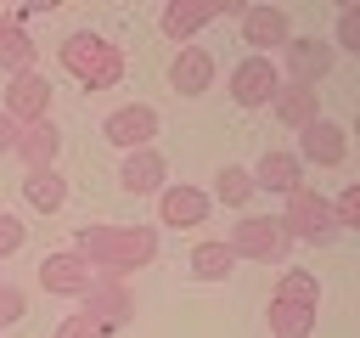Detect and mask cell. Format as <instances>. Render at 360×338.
<instances>
[{
  "label": "cell",
  "mask_w": 360,
  "mask_h": 338,
  "mask_svg": "<svg viewBox=\"0 0 360 338\" xmlns=\"http://www.w3.org/2000/svg\"><path fill=\"white\" fill-rule=\"evenodd\" d=\"M0 113L17 124V130H28V124H39V118H51V79L34 68V73H17L11 84H6V101H0Z\"/></svg>",
  "instance_id": "cell-7"
},
{
  "label": "cell",
  "mask_w": 360,
  "mask_h": 338,
  "mask_svg": "<svg viewBox=\"0 0 360 338\" xmlns=\"http://www.w3.org/2000/svg\"><path fill=\"white\" fill-rule=\"evenodd\" d=\"M270 338H309L315 332V310H304V304H281V299H270Z\"/></svg>",
  "instance_id": "cell-23"
},
{
  "label": "cell",
  "mask_w": 360,
  "mask_h": 338,
  "mask_svg": "<svg viewBox=\"0 0 360 338\" xmlns=\"http://www.w3.org/2000/svg\"><path fill=\"white\" fill-rule=\"evenodd\" d=\"M17 135H22V130H17V124L0 113V158H6V152H17Z\"/></svg>",
  "instance_id": "cell-31"
},
{
  "label": "cell",
  "mask_w": 360,
  "mask_h": 338,
  "mask_svg": "<svg viewBox=\"0 0 360 338\" xmlns=\"http://www.w3.org/2000/svg\"><path fill=\"white\" fill-rule=\"evenodd\" d=\"M22 237H28V225H22L17 214H6V208H0V259H11V254L22 248Z\"/></svg>",
  "instance_id": "cell-29"
},
{
  "label": "cell",
  "mask_w": 360,
  "mask_h": 338,
  "mask_svg": "<svg viewBox=\"0 0 360 338\" xmlns=\"http://www.w3.org/2000/svg\"><path fill=\"white\" fill-rule=\"evenodd\" d=\"M208 23H219V0H169V6L158 11V28H163L174 45H191V34L208 28Z\"/></svg>",
  "instance_id": "cell-15"
},
{
  "label": "cell",
  "mask_w": 360,
  "mask_h": 338,
  "mask_svg": "<svg viewBox=\"0 0 360 338\" xmlns=\"http://www.w3.org/2000/svg\"><path fill=\"white\" fill-rule=\"evenodd\" d=\"M169 84H174L180 96H202V90L214 84V56H208L202 45H180L174 62H169Z\"/></svg>",
  "instance_id": "cell-17"
},
{
  "label": "cell",
  "mask_w": 360,
  "mask_h": 338,
  "mask_svg": "<svg viewBox=\"0 0 360 338\" xmlns=\"http://www.w3.org/2000/svg\"><path fill=\"white\" fill-rule=\"evenodd\" d=\"M34 62H39V45L28 39V28L17 17H0V68L17 79V73H34Z\"/></svg>",
  "instance_id": "cell-20"
},
{
  "label": "cell",
  "mask_w": 360,
  "mask_h": 338,
  "mask_svg": "<svg viewBox=\"0 0 360 338\" xmlns=\"http://www.w3.org/2000/svg\"><path fill=\"white\" fill-rule=\"evenodd\" d=\"M332 51H349V56H360V6H343V11H338Z\"/></svg>",
  "instance_id": "cell-26"
},
{
  "label": "cell",
  "mask_w": 360,
  "mask_h": 338,
  "mask_svg": "<svg viewBox=\"0 0 360 338\" xmlns=\"http://www.w3.org/2000/svg\"><path fill=\"white\" fill-rule=\"evenodd\" d=\"M56 338H107V332H101V327H96V321L79 310V315H68V321L56 327Z\"/></svg>",
  "instance_id": "cell-30"
},
{
  "label": "cell",
  "mask_w": 360,
  "mask_h": 338,
  "mask_svg": "<svg viewBox=\"0 0 360 338\" xmlns=\"http://www.w3.org/2000/svg\"><path fill=\"white\" fill-rule=\"evenodd\" d=\"M118 186H124L129 197H158V192L169 186V163H163V152H158V146H146V152H124V163H118Z\"/></svg>",
  "instance_id": "cell-14"
},
{
  "label": "cell",
  "mask_w": 360,
  "mask_h": 338,
  "mask_svg": "<svg viewBox=\"0 0 360 338\" xmlns=\"http://www.w3.org/2000/svg\"><path fill=\"white\" fill-rule=\"evenodd\" d=\"M332 214H338V231H360V180H349L332 197Z\"/></svg>",
  "instance_id": "cell-27"
},
{
  "label": "cell",
  "mask_w": 360,
  "mask_h": 338,
  "mask_svg": "<svg viewBox=\"0 0 360 338\" xmlns=\"http://www.w3.org/2000/svg\"><path fill=\"white\" fill-rule=\"evenodd\" d=\"M276 118L287 124V130H304V124H315L321 118V90L315 84H292V79H281V90H276Z\"/></svg>",
  "instance_id": "cell-18"
},
{
  "label": "cell",
  "mask_w": 360,
  "mask_h": 338,
  "mask_svg": "<svg viewBox=\"0 0 360 338\" xmlns=\"http://www.w3.org/2000/svg\"><path fill=\"white\" fill-rule=\"evenodd\" d=\"M225 242H231L236 259H259V265H281L292 254V237H287L281 214H242Z\"/></svg>",
  "instance_id": "cell-3"
},
{
  "label": "cell",
  "mask_w": 360,
  "mask_h": 338,
  "mask_svg": "<svg viewBox=\"0 0 360 338\" xmlns=\"http://www.w3.org/2000/svg\"><path fill=\"white\" fill-rule=\"evenodd\" d=\"M270 299L315 310V304H321V282H315V270H281V282H276V293H270Z\"/></svg>",
  "instance_id": "cell-25"
},
{
  "label": "cell",
  "mask_w": 360,
  "mask_h": 338,
  "mask_svg": "<svg viewBox=\"0 0 360 338\" xmlns=\"http://www.w3.org/2000/svg\"><path fill=\"white\" fill-rule=\"evenodd\" d=\"M253 192H259V186H253V169H242V163H225V169L214 175V197H219L225 208H248Z\"/></svg>",
  "instance_id": "cell-24"
},
{
  "label": "cell",
  "mask_w": 360,
  "mask_h": 338,
  "mask_svg": "<svg viewBox=\"0 0 360 338\" xmlns=\"http://www.w3.org/2000/svg\"><path fill=\"white\" fill-rule=\"evenodd\" d=\"M101 135H107L118 152H146V146H152V135H158V107H146V101L112 107V113L101 118Z\"/></svg>",
  "instance_id": "cell-8"
},
{
  "label": "cell",
  "mask_w": 360,
  "mask_h": 338,
  "mask_svg": "<svg viewBox=\"0 0 360 338\" xmlns=\"http://www.w3.org/2000/svg\"><path fill=\"white\" fill-rule=\"evenodd\" d=\"M281 225H287V237L292 242H332L338 237V214H332V197H321V192H309V186H298L292 197H287V208H281Z\"/></svg>",
  "instance_id": "cell-4"
},
{
  "label": "cell",
  "mask_w": 360,
  "mask_h": 338,
  "mask_svg": "<svg viewBox=\"0 0 360 338\" xmlns=\"http://www.w3.org/2000/svg\"><path fill=\"white\" fill-rule=\"evenodd\" d=\"M236 23H242V45H253V56H270L292 39V23L281 6H242Z\"/></svg>",
  "instance_id": "cell-11"
},
{
  "label": "cell",
  "mask_w": 360,
  "mask_h": 338,
  "mask_svg": "<svg viewBox=\"0 0 360 338\" xmlns=\"http://www.w3.org/2000/svg\"><path fill=\"white\" fill-rule=\"evenodd\" d=\"M22 310H28V299H22V287H11V282H0V332H6L11 321H22Z\"/></svg>",
  "instance_id": "cell-28"
},
{
  "label": "cell",
  "mask_w": 360,
  "mask_h": 338,
  "mask_svg": "<svg viewBox=\"0 0 360 338\" xmlns=\"http://www.w3.org/2000/svg\"><path fill=\"white\" fill-rule=\"evenodd\" d=\"M343 152H349V130H343V124H332L326 113H321L315 124H304V130H298V163L332 169V163H343Z\"/></svg>",
  "instance_id": "cell-13"
},
{
  "label": "cell",
  "mask_w": 360,
  "mask_h": 338,
  "mask_svg": "<svg viewBox=\"0 0 360 338\" xmlns=\"http://www.w3.org/2000/svg\"><path fill=\"white\" fill-rule=\"evenodd\" d=\"M22 203L39 208V214H56V208L68 203V180H62L56 169H28V175H22Z\"/></svg>",
  "instance_id": "cell-21"
},
{
  "label": "cell",
  "mask_w": 360,
  "mask_h": 338,
  "mask_svg": "<svg viewBox=\"0 0 360 338\" xmlns=\"http://www.w3.org/2000/svg\"><path fill=\"white\" fill-rule=\"evenodd\" d=\"M56 152H62V130H56L51 118H39V124H28V130L17 135V158H22L28 169H56Z\"/></svg>",
  "instance_id": "cell-19"
},
{
  "label": "cell",
  "mask_w": 360,
  "mask_h": 338,
  "mask_svg": "<svg viewBox=\"0 0 360 338\" xmlns=\"http://www.w3.org/2000/svg\"><path fill=\"white\" fill-rule=\"evenodd\" d=\"M225 90H231L236 107H270L276 90H281V68H276L270 56H242V62L231 68Z\"/></svg>",
  "instance_id": "cell-5"
},
{
  "label": "cell",
  "mask_w": 360,
  "mask_h": 338,
  "mask_svg": "<svg viewBox=\"0 0 360 338\" xmlns=\"http://www.w3.org/2000/svg\"><path fill=\"white\" fill-rule=\"evenodd\" d=\"M90 282H96V270H90L73 248H56V254H45V259H39V287H45V293H56V299H84V293H90Z\"/></svg>",
  "instance_id": "cell-10"
},
{
  "label": "cell",
  "mask_w": 360,
  "mask_h": 338,
  "mask_svg": "<svg viewBox=\"0 0 360 338\" xmlns=\"http://www.w3.org/2000/svg\"><path fill=\"white\" fill-rule=\"evenodd\" d=\"M253 186H259V192H270V197H292V192L304 186V163H298V152L270 146V152L253 163Z\"/></svg>",
  "instance_id": "cell-16"
},
{
  "label": "cell",
  "mask_w": 360,
  "mask_h": 338,
  "mask_svg": "<svg viewBox=\"0 0 360 338\" xmlns=\"http://www.w3.org/2000/svg\"><path fill=\"white\" fill-rule=\"evenodd\" d=\"M231 270H236L231 242H197V248H191V276H197V282H225Z\"/></svg>",
  "instance_id": "cell-22"
},
{
  "label": "cell",
  "mask_w": 360,
  "mask_h": 338,
  "mask_svg": "<svg viewBox=\"0 0 360 338\" xmlns=\"http://www.w3.org/2000/svg\"><path fill=\"white\" fill-rule=\"evenodd\" d=\"M79 304H84V315H90L101 332H112V327H124V321L135 315L129 282H124V276H107V270H96V282H90V293H84Z\"/></svg>",
  "instance_id": "cell-6"
},
{
  "label": "cell",
  "mask_w": 360,
  "mask_h": 338,
  "mask_svg": "<svg viewBox=\"0 0 360 338\" xmlns=\"http://www.w3.org/2000/svg\"><path fill=\"white\" fill-rule=\"evenodd\" d=\"M281 62H287V79H292V84H321V79L332 73L338 51H332L326 39H315V34H292V39L281 45Z\"/></svg>",
  "instance_id": "cell-9"
},
{
  "label": "cell",
  "mask_w": 360,
  "mask_h": 338,
  "mask_svg": "<svg viewBox=\"0 0 360 338\" xmlns=\"http://www.w3.org/2000/svg\"><path fill=\"white\" fill-rule=\"evenodd\" d=\"M354 130H360V113H354Z\"/></svg>",
  "instance_id": "cell-32"
},
{
  "label": "cell",
  "mask_w": 360,
  "mask_h": 338,
  "mask_svg": "<svg viewBox=\"0 0 360 338\" xmlns=\"http://www.w3.org/2000/svg\"><path fill=\"white\" fill-rule=\"evenodd\" d=\"M73 254H79L90 270L129 276V270H146V265L158 259V231H152V225H79Z\"/></svg>",
  "instance_id": "cell-1"
},
{
  "label": "cell",
  "mask_w": 360,
  "mask_h": 338,
  "mask_svg": "<svg viewBox=\"0 0 360 338\" xmlns=\"http://www.w3.org/2000/svg\"><path fill=\"white\" fill-rule=\"evenodd\" d=\"M208 208H214V197H208L202 186L169 180V186L158 192V225H174V231H186V225H202V220H208Z\"/></svg>",
  "instance_id": "cell-12"
},
{
  "label": "cell",
  "mask_w": 360,
  "mask_h": 338,
  "mask_svg": "<svg viewBox=\"0 0 360 338\" xmlns=\"http://www.w3.org/2000/svg\"><path fill=\"white\" fill-rule=\"evenodd\" d=\"M56 56H62V68H68L84 90H112V84L124 79V51H118L112 39H101V34H90V28L68 34V39L56 45Z\"/></svg>",
  "instance_id": "cell-2"
}]
</instances>
